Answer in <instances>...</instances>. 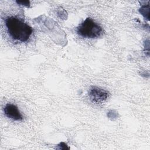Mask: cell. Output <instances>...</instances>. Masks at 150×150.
<instances>
[{
    "label": "cell",
    "instance_id": "obj_2",
    "mask_svg": "<svg viewBox=\"0 0 150 150\" xmlns=\"http://www.w3.org/2000/svg\"><path fill=\"white\" fill-rule=\"evenodd\" d=\"M76 32L83 38L96 39L103 35L104 30L100 25L88 17L76 28Z\"/></svg>",
    "mask_w": 150,
    "mask_h": 150
},
{
    "label": "cell",
    "instance_id": "obj_5",
    "mask_svg": "<svg viewBox=\"0 0 150 150\" xmlns=\"http://www.w3.org/2000/svg\"><path fill=\"white\" fill-rule=\"evenodd\" d=\"M18 4H22V5H25L26 6H29V1H16Z\"/></svg>",
    "mask_w": 150,
    "mask_h": 150
},
{
    "label": "cell",
    "instance_id": "obj_1",
    "mask_svg": "<svg viewBox=\"0 0 150 150\" xmlns=\"http://www.w3.org/2000/svg\"><path fill=\"white\" fill-rule=\"evenodd\" d=\"M4 21L8 33L13 40L24 42L29 39L33 29L22 19L10 16L6 17Z\"/></svg>",
    "mask_w": 150,
    "mask_h": 150
},
{
    "label": "cell",
    "instance_id": "obj_3",
    "mask_svg": "<svg viewBox=\"0 0 150 150\" xmlns=\"http://www.w3.org/2000/svg\"><path fill=\"white\" fill-rule=\"evenodd\" d=\"M88 94L91 101L96 103H103L110 96L108 91L96 86H91L88 89Z\"/></svg>",
    "mask_w": 150,
    "mask_h": 150
},
{
    "label": "cell",
    "instance_id": "obj_4",
    "mask_svg": "<svg viewBox=\"0 0 150 150\" xmlns=\"http://www.w3.org/2000/svg\"><path fill=\"white\" fill-rule=\"evenodd\" d=\"M4 112L8 118L14 121H22L23 119V116L21 113L18 107L15 104H6L4 108Z\"/></svg>",
    "mask_w": 150,
    "mask_h": 150
}]
</instances>
